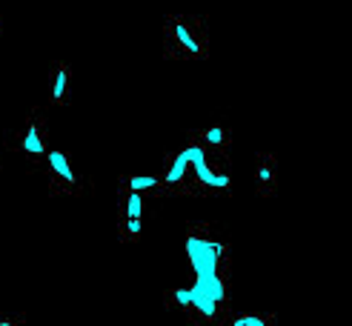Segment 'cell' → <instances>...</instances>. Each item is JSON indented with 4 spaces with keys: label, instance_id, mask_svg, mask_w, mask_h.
<instances>
[{
    "label": "cell",
    "instance_id": "obj_1",
    "mask_svg": "<svg viewBox=\"0 0 352 326\" xmlns=\"http://www.w3.org/2000/svg\"><path fill=\"white\" fill-rule=\"evenodd\" d=\"M186 257L195 278H226L230 272V244L218 235L215 226H189L186 232Z\"/></svg>",
    "mask_w": 352,
    "mask_h": 326
},
{
    "label": "cell",
    "instance_id": "obj_2",
    "mask_svg": "<svg viewBox=\"0 0 352 326\" xmlns=\"http://www.w3.org/2000/svg\"><path fill=\"white\" fill-rule=\"evenodd\" d=\"M164 55L172 60H204L209 55V29L198 14H169L164 23Z\"/></svg>",
    "mask_w": 352,
    "mask_h": 326
},
{
    "label": "cell",
    "instance_id": "obj_3",
    "mask_svg": "<svg viewBox=\"0 0 352 326\" xmlns=\"http://www.w3.org/2000/svg\"><path fill=\"white\" fill-rule=\"evenodd\" d=\"M189 172H192V195H230L232 192V172L221 152H209L198 141L186 143Z\"/></svg>",
    "mask_w": 352,
    "mask_h": 326
},
{
    "label": "cell",
    "instance_id": "obj_4",
    "mask_svg": "<svg viewBox=\"0 0 352 326\" xmlns=\"http://www.w3.org/2000/svg\"><path fill=\"white\" fill-rule=\"evenodd\" d=\"M192 306L186 312V326H223L230 321V289L226 278H195Z\"/></svg>",
    "mask_w": 352,
    "mask_h": 326
},
{
    "label": "cell",
    "instance_id": "obj_5",
    "mask_svg": "<svg viewBox=\"0 0 352 326\" xmlns=\"http://www.w3.org/2000/svg\"><path fill=\"white\" fill-rule=\"evenodd\" d=\"M6 146L26 163H41L49 152V117L43 106H32V112L6 135Z\"/></svg>",
    "mask_w": 352,
    "mask_h": 326
},
{
    "label": "cell",
    "instance_id": "obj_6",
    "mask_svg": "<svg viewBox=\"0 0 352 326\" xmlns=\"http://www.w3.org/2000/svg\"><path fill=\"white\" fill-rule=\"evenodd\" d=\"M32 169L43 178L49 195H69V198H75V195H83L86 186H89V181H86L80 172L72 166V161H69V154L63 149H49L43 154V161L34 163Z\"/></svg>",
    "mask_w": 352,
    "mask_h": 326
},
{
    "label": "cell",
    "instance_id": "obj_7",
    "mask_svg": "<svg viewBox=\"0 0 352 326\" xmlns=\"http://www.w3.org/2000/svg\"><path fill=\"white\" fill-rule=\"evenodd\" d=\"M144 212H146V200L144 195L129 192L120 186L118 195V237L123 244H138L140 229H144Z\"/></svg>",
    "mask_w": 352,
    "mask_h": 326
},
{
    "label": "cell",
    "instance_id": "obj_8",
    "mask_svg": "<svg viewBox=\"0 0 352 326\" xmlns=\"http://www.w3.org/2000/svg\"><path fill=\"white\" fill-rule=\"evenodd\" d=\"M161 181H164V192L192 195V172H189V152H186V146L166 158L164 172H161Z\"/></svg>",
    "mask_w": 352,
    "mask_h": 326
},
{
    "label": "cell",
    "instance_id": "obj_9",
    "mask_svg": "<svg viewBox=\"0 0 352 326\" xmlns=\"http://www.w3.org/2000/svg\"><path fill=\"white\" fill-rule=\"evenodd\" d=\"M192 141H198L204 149L209 152H226L235 141V132H232V124H226V120H212V124H204L198 126L195 132L189 135Z\"/></svg>",
    "mask_w": 352,
    "mask_h": 326
},
{
    "label": "cell",
    "instance_id": "obj_10",
    "mask_svg": "<svg viewBox=\"0 0 352 326\" xmlns=\"http://www.w3.org/2000/svg\"><path fill=\"white\" fill-rule=\"evenodd\" d=\"M69 95H72V69L63 60H55L49 69V106H69Z\"/></svg>",
    "mask_w": 352,
    "mask_h": 326
},
{
    "label": "cell",
    "instance_id": "obj_11",
    "mask_svg": "<svg viewBox=\"0 0 352 326\" xmlns=\"http://www.w3.org/2000/svg\"><path fill=\"white\" fill-rule=\"evenodd\" d=\"M278 161H275V154L270 152H258V158H255V192L261 198H272L275 195V189H278Z\"/></svg>",
    "mask_w": 352,
    "mask_h": 326
},
{
    "label": "cell",
    "instance_id": "obj_12",
    "mask_svg": "<svg viewBox=\"0 0 352 326\" xmlns=\"http://www.w3.org/2000/svg\"><path fill=\"white\" fill-rule=\"evenodd\" d=\"M120 186H123V189H129V192H138V195L164 192V181H161V175H126V178H120Z\"/></svg>",
    "mask_w": 352,
    "mask_h": 326
},
{
    "label": "cell",
    "instance_id": "obj_13",
    "mask_svg": "<svg viewBox=\"0 0 352 326\" xmlns=\"http://www.w3.org/2000/svg\"><path fill=\"white\" fill-rule=\"evenodd\" d=\"M164 303L169 309H178V312L186 318L189 306H192V286H175V289H169L164 295Z\"/></svg>",
    "mask_w": 352,
    "mask_h": 326
},
{
    "label": "cell",
    "instance_id": "obj_14",
    "mask_svg": "<svg viewBox=\"0 0 352 326\" xmlns=\"http://www.w3.org/2000/svg\"><path fill=\"white\" fill-rule=\"evenodd\" d=\"M223 326H278L272 315H238L232 321H226Z\"/></svg>",
    "mask_w": 352,
    "mask_h": 326
},
{
    "label": "cell",
    "instance_id": "obj_15",
    "mask_svg": "<svg viewBox=\"0 0 352 326\" xmlns=\"http://www.w3.org/2000/svg\"><path fill=\"white\" fill-rule=\"evenodd\" d=\"M0 326H26V315L23 312H14V315L0 312Z\"/></svg>",
    "mask_w": 352,
    "mask_h": 326
},
{
    "label": "cell",
    "instance_id": "obj_16",
    "mask_svg": "<svg viewBox=\"0 0 352 326\" xmlns=\"http://www.w3.org/2000/svg\"><path fill=\"white\" fill-rule=\"evenodd\" d=\"M3 26H6V21H3V14H0V34H3Z\"/></svg>",
    "mask_w": 352,
    "mask_h": 326
},
{
    "label": "cell",
    "instance_id": "obj_17",
    "mask_svg": "<svg viewBox=\"0 0 352 326\" xmlns=\"http://www.w3.org/2000/svg\"><path fill=\"white\" fill-rule=\"evenodd\" d=\"M0 169H3V161H0Z\"/></svg>",
    "mask_w": 352,
    "mask_h": 326
}]
</instances>
